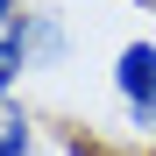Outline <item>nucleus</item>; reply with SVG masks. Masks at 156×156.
<instances>
[{
    "instance_id": "nucleus-2",
    "label": "nucleus",
    "mask_w": 156,
    "mask_h": 156,
    "mask_svg": "<svg viewBox=\"0 0 156 156\" xmlns=\"http://www.w3.org/2000/svg\"><path fill=\"white\" fill-rule=\"evenodd\" d=\"M29 142H36L29 114H21L14 99H0V156H29Z\"/></svg>"
},
{
    "instance_id": "nucleus-3",
    "label": "nucleus",
    "mask_w": 156,
    "mask_h": 156,
    "mask_svg": "<svg viewBox=\"0 0 156 156\" xmlns=\"http://www.w3.org/2000/svg\"><path fill=\"white\" fill-rule=\"evenodd\" d=\"M57 50H64V29L50 14H29V64H50Z\"/></svg>"
},
{
    "instance_id": "nucleus-4",
    "label": "nucleus",
    "mask_w": 156,
    "mask_h": 156,
    "mask_svg": "<svg viewBox=\"0 0 156 156\" xmlns=\"http://www.w3.org/2000/svg\"><path fill=\"white\" fill-rule=\"evenodd\" d=\"M14 78H21L14 64H0V99H7V92H14Z\"/></svg>"
},
{
    "instance_id": "nucleus-5",
    "label": "nucleus",
    "mask_w": 156,
    "mask_h": 156,
    "mask_svg": "<svg viewBox=\"0 0 156 156\" xmlns=\"http://www.w3.org/2000/svg\"><path fill=\"white\" fill-rule=\"evenodd\" d=\"M7 21H14V0H0V29H7Z\"/></svg>"
},
{
    "instance_id": "nucleus-6",
    "label": "nucleus",
    "mask_w": 156,
    "mask_h": 156,
    "mask_svg": "<svg viewBox=\"0 0 156 156\" xmlns=\"http://www.w3.org/2000/svg\"><path fill=\"white\" fill-rule=\"evenodd\" d=\"M142 128H149V135H156V107H149V121H142Z\"/></svg>"
},
{
    "instance_id": "nucleus-1",
    "label": "nucleus",
    "mask_w": 156,
    "mask_h": 156,
    "mask_svg": "<svg viewBox=\"0 0 156 156\" xmlns=\"http://www.w3.org/2000/svg\"><path fill=\"white\" fill-rule=\"evenodd\" d=\"M114 92L135 121H149V107H156V43H128L114 57Z\"/></svg>"
}]
</instances>
